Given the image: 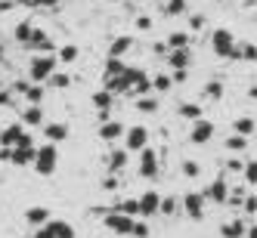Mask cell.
<instances>
[{"label":"cell","instance_id":"obj_1","mask_svg":"<svg viewBox=\"0 0 257 238\" xmlns=\"http://www.w3.org/2000/svg\"><path fill=\"white\" fill-rule=\"evenodd\" d=\"M251 238H257V229H251Z\"/></svg>","mask_w":257,"mask_h":238}]
</instances>
